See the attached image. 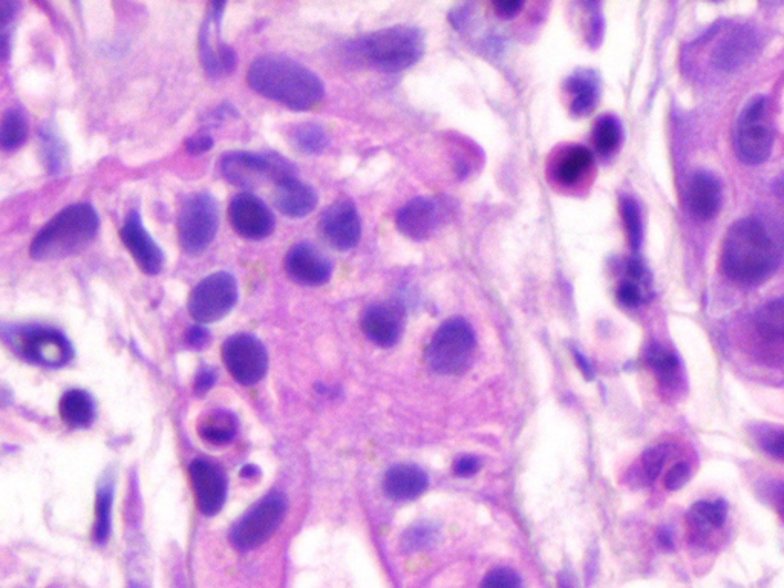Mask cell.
<instances>
[{"instance_id": "6da1fadb", "label": "cell", "mask_w": 784, "mask_h": 588, "mask_svg": "<svg viewBox=\"0 0 784 588\" xmlns=\"http://www.w3.org/2000/svg\"><path fill=\"white\" fill-rule=\"evenodd\" d=\"M780 259V245L760 219H740L726 233L723 270L737 284H762L777 270Z\"/></svg>"}, {"instance_id": "7a4b0ae2", "label": "cell", "mask_w": 784, "mask_h": 588, "mask_svg": "<svg viewBox=\"0 0 784 588\" xmlns=\"http://www.w3.org/2000/svg\"><path fill=\"white\" fill-rule=\"evenodd\" d=\"M247 82L262 97L293 111L316 108L324 98V85L307 66L290 57L267 54L249 68Z\"/></svg>"}, {"instance_id": "3957f363", "label": "cell", "mask_w": 784, "mask_h": 588, "mask_svg": "<svg viewBox=\"0 0 784 588\" xmlns=\"http://www.w3.org/2000/svg\"><path fill=\"white\" fill-rule=\"evenodd\" d=\"M98 216L88 204H77L51 219L34 238L31 256L34 259H57L76 253L94 238Z\"/></svg>"}, {"instance_id": "277c9868", "label": "cell", "mask_w": 784, "mask_h": 588, "mask_svg": "<svg viewBox=\"0 0 784 588\" xmlns=\"http://www.w3.org/2000/svg\"><path fill=\"white\" fill-rule=\"evenodd\" d=\"M354 49L374 68L399 72L422 59L425 36L419 28L396 25L363 37Z\"/></svg>"}, {"instance_id": "5b68a950", "label": "cell", "mask_w": 784, "mask_h": 588, "mask_svg": "<svg viewBox=\"0 0 784 588\" xmlns=\"http://www.w3.org/2000/svg\"><path fill=\"white\" fill-rule=\"evenodd\" d=\"M775 140V112L771 98L757 95L745 106L735 129V149L748 164L765 163Z\"/></svg>"}, {"instance_id": "8992f818", "label": "cell", "mask_w": 784, "mask_h": 588, "mask_svg": "<svg viewBox=\"0 0 784 588\" xmlns=\"http://www.w3.org/2000/svg\"><path fill=\"white\" fill-rule=\"evenodd\" d=\"M475 348L474 328L461 317H454L435 331L426 350V360L435 373L457 376L471 366Z\"/></svg>"}, {"instance_id": "52a82bcc", "label": "cell", "mask_w": 784, "mask_h": 588, "mask_svg": "<svg viewBox=\"0 0 784 588\" xmlns=\"http://www.w3.org/2000/svg\"><path fill=\"white\" fill-rule=\"evenodd\" d=\"M219 226V209L209 193L189 196L181 207L178 236L181 247L190 255H198L212 244Z\"/></svg>"}, {"instance_id": "ba28073f", "label": "cell", "mask_w": 784, "mask_h": 588, "mask_svg": "<svg viewBox=\"0 0 784 588\" xmlns=\"http://www.w3.org/2000/svg\"><path fill=\"white\" fill-rule=\"evenodd\" d=\"M221 172L227 181L241 187L258 186L265 180L279 183L285 178L294 177L293 166L284 158L249 152H230L224 155Z\"/></svg>"}, {"instance_id": "9c48e42d", "label": "cell", "mask_w": 784, "mask_h": 588, "mask_svg": "<svg viewBox=\"0 0 784 588\" xmlns=\"http://www.w3.org/2000/svg\"><path fill=\"white\" fill-rule=\"evenodd\" d=\"M238 301V285L230 273L219 272L207 276L193 288L189 311L200 324L221 321Z\"/></svg>"}, {"instance_id": "30bf717a", "label": "cell", "mask_w": 784, "mask_h": 588, "mask_svg": "<svg viewBox=\"0 0 784 588\" xmlns=\"http://www.w3.org/2000/svg\"><path fill=\"white\" fill-rule=\"evenodd\" d=\"M285 509L287 503L281 494L267 495L233 527L232 543L241 550L261 546L278 529Z\"/></svg>"}, {"instance_id": "8fae6325", "label": "cell", "mask_w": 784, "mask_h": 588, "mask_svg": "<svg viewBox=\"0 0 784 588\" xmlns=\"http://www.w3.org/2000/svg\"><path fill=\"white\" fill-rule=\"evenodd\" d=\"M223 360L236 382L255 385L267 373L268 357L261 340L236 334L224 342Z\"/></svg>"}, {"instance_id": "7c38bea8", "label": "cell", "mask_w": 784, "mask_h": 588, "mask_svg": "<svg viewBox=\"0 0 784 588\" xmlns=\"http://www.w3.org/2000/svg\"><path fill=\"white\" fill-rule=\"evenodd\" d=\"M322 238L336 250L353 249L362 236V223L353 201L340 200L331 204L319 223Z\"/></svg>"}, {"instance_id": "4fadbf2b", "label": "cell", "mask_w": 784, "mask_h": 588, "mask_svg": "<svg viewBox=\"0 0 784 588\" xmlns=\"http://www.w3.org/2000/svg\"><path fill=\"white\" fill-rule=\"evenodd\" d=\"M445 206L429 196H417L397 213V229L406 238L425 241L431 238L445 219Z\"/></svg>"}, {"instance_id": "5bb4252c", "label": "cell", "mask_w": 784, "mask_h": 588, "mask_svg": "<svg viewBox=\"0 0 784 588\" xmlns=\"http://www.w3.org/2000/svg\"><path fill=\"white\" fill-rule=\"evenodd\" d=\"M229 218L236 233L255 241L267 238L275 229L273 213L252 193H239L233 198Z\"/></svg>"}, {"instance_id": "9a60e30c", "label": "cell", "mask_w": 784, "mask_h": 588, "mask_svg": "<svg viewBox=\"0 0 784 588\" xmlns=\"http://www.w3.org/2000/svg\"><path fill=\"white\" fill-rule=\"evenodd\" d=\"M226 4H212L206 22L201 28L200 53L204 68L210 76L229 74L235 68L236 56L233 49L224 45L218 37L219 23Z\"/></svg>"}, {"instance_id": "2e32d148", "label": "cell", "mask_w": 784, "mask_h": 588, "mask_svg": "<svg viewBox=\"0 0 784 588\" xmlns=\"http://www.w3.org/2000/svg\"><path fill=\"white\" fill-rule=\"evenodd\" d=\"M403 327H405V310L397 302L371 305L363 313V331L380 347L394 345L402 336Z\"/></svg>"}, {"instance_id": "e0dca14e", "label": "cell", "mask_w": 784, "mask_h": 588, "mask_svg": "<svg viewBox=\"0 0 784 588\" xmlns=\"http://www.w3.org/2000/svg\"><path fill=\"white\" fill-rule=\"evenodd\" d=\"M288 275L302 285L325 284L331 276V264L321 250L308 242L294 245L285 259Z\"/></svg>"}, {"instance_id": "ac0fdd59", "label": "cell", "mask_w": 784, "mask_h": 588, "mask_svg": "<svg viewBox=\"0 0 784 588\" xmlns=\"http://www.w3.org/2000/svg\"><path fill=\"white\" fill-rule=\"evenodd\" d=\"M20 347L28 359L51 368L65 365L72 357L68 340L57 331L45 328H34L23 334Z\"/></svg>"}, {"instance_id": "d6986e66", "label": "cell", "mask_w": 784, "mask_h": 588, "mask_svg": "<svg viewBox=\"0 0 784 588\" xmlns=\"http://www.w3.org/2000/svg\"><path fill=\"white\" fill-rule=\"evenodd\" d=\"M190 477L198 507L204 515L212 517L221 510L226 501L227 486L224 475L209 461L195 460L190 464Z\"/></svg>"}, {"instance_id": "ffe728a7", "label": "cell", "mask_w": 784, "mask_h": 588, "mask_svg": "<svg viewBox=\"0 0 784 588\" xmlns=\"http://www.w3.org/2000/svg\"><path fill=\"white\" fill-rule=\"evenodd\" d=\"M121 239L134 256L141 270L147 275H157L163 267V252L154 239L144 230L140 215L132 212L121 229Z\"/></svg>"}, {"instance_id": "44dd1931", "label": "cell", "mask_w": 784, "mask_h": 588, "mask_svg": "<svg viewBox=\"0 0 784 588\" xmlns=\"http://www.w3.org/2000/svg\"><path fill=\"white\" fill-rule=\"evenodd\" d=\"M722 184L719 178L706 170H697L688 186V207L700 219H711L719 213L722 206Z\"/></svg>"}, {"instance_id": "7402d4cb", "label": "cell", "mask_w": 784, "mask_h": 588, "mask_svg": "<svg viewBox=\"0 0 784 588\" xmlns=\"http://www.w3.org/2000/svg\"><path fill=\"white\" fill-rule=\"evenodd\" d=\"M319 196L316 190L296 177H288L276 183L275 204L279 212L290 218H304L313 212Z\"/></svg>"}, {"instance_id": "603a6c76", "label": "cell", "mask_w": 784, "mask_h": 588, "mask_svg": "<svg viewBox=\"0 0 784 588\" xmlns=\"http://www.w3.org/2000/svg\"><path fill=\"white\" fill-rule=\"evenodd\" d=\"M428 475L411 464H399L386 472L383 489L389 498L396 501L414 500L428 487Z\"/></svg>"}, {"instance_id": "cb8c5ba5", "label": "cell", "mask_w": 784, "mask_h": 588, "mask_svg": "<svg viewBox=\"0 0 784 588\" xmlns=\"http://www.w3.org/2000/svg\"><path fill=\"white\" fill-rule=\"evenodd\" d=\"M593 154L581 144H572L559 152L553 163V177L562 186L579 183L592 167Z\"/></svg>"}, {"instance_id": "d4e9b609", "label": "cell", "mask_w": 784, "mask_h": 588, "mask_svg": "<svg viewBox=\"0 0 784 588\" xmlns=\"http://www.w3.org/2000/svg\"><path fill=\"white\" fill-rule=\"evenodd\" d=\"M728 515L725 501H699L688 513V526L694 538L702 539L722 529Z\"/></svg>"}, {"instance_id": "484cf974", "label": "cell", "mask_w": 784, "mask_h": 588, "mask_svg": "<svg viewBox=\"0 0 784 588\" xmlns=\"http://www.w3.org/2000/svg\"><path fill=\"white\" fill-rule=\"evenodd\" d=\"M566 88L572 97L570 109L573 114L585 115L593 111L599 98V80L595 72L588 69L575 72L567 79Z\"/></svg>"}, {"instance_id": "4316f807", "label": "cell", "mask_w": 784, "mask_h": 588, "mask_svg": "<svg viewBox=\"0 0 784 588\" xmlns=\"http://www.w3.org/2000/svg\"><path fill=\"white\" fill-rule=\"evenodd\" d=\"M754 330L758 337L765 340L766 345L783 343V301L769 302L757 311L754 317Z\"/></svg>"}, {"instance_id": "83f0119b", "label": "cell", "mask_w": 784, "mask_h": 588, "mask_svg": "<svg viewBox=\"0 0 784 588\" xmlns=\"http://www.w3.org/2000/svg\"><path fill=\"white\" fill-rule=\"evenodd\" d=\"M60 415L72 428H82L91 423L94 405L91 397L83 391H68L60 400Z\"/></svg>"}, {"instance_id": "f1b7e54d", "label": "cell", "mask_w": 784, "mask_h": 588, "mask_svg": "<svg viewBox=\"0 0 784 588\" xmlns=\"http://www.w3.org/2000/svg\"><path fill=\"white\" fill-rule=\"evenodd\" d=\"M647 359L651 370L660 382H664L665 385H676L677 380L680 379V362L673 351L660 343H653L648 348Z\"/></svg>"}, {"instance_id": "f546056e", "label": "cell", "mask_w": 784, "mask_h": 588, "mask_svg": "<svg viewBox=\"0 0 784 588\" xmlns=\"http://www.w3.org/2000/svg\"><path fill=\"white\" fill-rule=\"evenodd\" d=\"M622 140V126L618 118L613 115H604L598 118L593 128V144L601 155L613 154L618 149Z\"/></svg>"}, {"instance_id": "4dcf8cb0", "label": "cell", "mask_w": 784, "mask_h": 588, "mask_svg": "<svg viewBox=\"0 0 784 588\" xmlns=\"http://www.w3.org/2000/svg\"><path fill=\"white\" fill-rule=\"evenodd\" d=\"M291 141L305 154H321L327 149L330 138L327 131L316 123H302L291 131Z\"/></svg>"}, {"instance_id": "1f68e13d", "label": "cell", "mask_w": 784, "mask_h": 588, "mask_svg": "<svg viewBox=\"0 0 784 588\" xmlns=\"http://www.w3.org/2000/svg\"><path fill=\"white\" fill-rule=\"evenodd\" d=\"M236 434V420L227 412H213L200 426V435L212 445H224Z\"/></svg>"}, {"instance_id": "d6a6232c", "label": "cell", "mask_w": 784, "mask_h": 588, "mask_svg": "<svg viewBox=\"0 0 784 588\" xmlns=\"http://www.w3.org/2000/svg\"><path fill=\"white\" fill-rule=\"evenodd\" d=\"M27 134V120L23 117L22 112L16 111V109L8 112L0 121V147L2 149H7V151L16 149L25 141Z\"/></svg>"}, {"instance_id": "836d02e7", "label": "cell", "mask_w": 784, "mask_h": 588, "mask_svg": "<svg viewBox=\"0 0 784 588\" xmlns=\"http://www.w3.org/2000/svg\"><path fill=\"white\" fill-rule=\"evenodd\" d=\"M621 212L622 218H624V226L628 233V241H630L634 250L639 249V245L642 242V233H644L641 210H639L633 198L625 196V198H622Z\"/></svg>"}, {"instance_id": "e575fe53", "label": "cell", "mask_w": 784, "mask_h": 588, "mask_svg": "<svg viewBox=\"0 0 784 588\" xmlns=\"http://www.w3.org/2000/svg\"><path fill=\"white\" fill-rule=\"evenodd\" d=\"M746 34H735L731 39L723 43L722 48L717 51V65L720 68H732L737 63L742 62L743 57L748 56L749 43L745 39Z\"/></svg>"}, {"instance_id": "d590c367", "label": "cell", "mask_w": 784, "mask_h": 588, "mask_svg": "<svg viewBox=\"0 0 784 588\" xmlns=\"http://www.w3.org/2000/svg\"><path fill=\"white\" fill-rule=\"evenodd\" d=\"M112 490L102 487L98 490L97 506H95V539L97 543H105L111 529Z\"/></svg>"}, {"instance_id": "8d00e7d4", "label": "cell", "mask_w": 784, "mask_h": 588, "mask_svg": "<svg viewBox=\"0 0 784 588\" xmlns=\"http://www.w3.org/2000/svg\"><path fill=\"white\" fill-rule=\"evenodd\" d=\"M644 279L631 278L622 281L618 288V299L622 305L628 308H636L644 304L645 294L642 290Z\"/></svg>"}, {"instance_id": "74e56055", "label": "cell", "mask_w": 784, "mask_h": 588, "mask_svg": "<svg viewBox=\"0 0 784 588\" xmlns=\"http://www.w3.org/2000/svg\"><path fill=\"white\" fill-rule=\"evenodd\" d=\"M481 588H523V581L513 570L507 569V567H498V569L487 573Z\"/></svg>"}, {"instance_id": "f35d334b", "label": "cell", "mask_w": 784, "mask_h": 588, "mask_svg": "<svg viewBox=\"0 0 784 588\" xmlns=\"http://www.w3.org/2000/svg\"><path fill=\"white\" fill-rule=\"evenodd\" d=\"M755 437H757L758 445H762L769 455H774L775 458L783 457V431L780 428L760 426L755 432Z\"/></svg>"}, {"instance_id": "ab89813d", "label": "cell", "mask_w": 784, "mask_h": 588, "mask_svg": "<svg viewBox=\"0 0 784 588\" xmlns=\"http://www.w3.org/2000/svg\"><path fill=\"white\" fill-rule=\"evenodd\" d=\"M667 457V446H657V448H651L645 452L644 457H642V472H644L648 481H654L659 477Z\"/></svg>"}, {"instance_id": "60d3db41", "label": "cell", "mask_w": 784, "mask_h": 588, "mask_svg": "<svg viewBox=\"0 0 784 588\" xmlns=\"http://www.w3.org/2000/svg\"><path fill=\"white\" fill-rule=\"evenodd\" d=\"M690 477V464L685 463V461H680V463L673 466V468L668 471V474L665 475V487H667L668 490H679L680 487H683L688 483Z\"/></svg>"}, {"instance_id": "b9f144b4", "label": "cell", "mask_w": 784, "mask_h": 588, "mask_svg": "<svg viewBox=\"0 0 784 588\" xmlns=\"http://www.w3.org/2000/svg\"><path fill=\"white\" fill-rule=\"evenodd\" d=\"M213 146V138L210 137L209 132L201 131L198 134L192 135L186 141V149L189 154L201 155L204 152L210 151Z\"/></svg>"}, {"instance_id": "7bdbcfd3", "label": "cell", "mask_w": 784, "mask_h": 588, "mask_svg": "<svg viewBox=\"0 0 784 588\" xmlns=\"http://www.w3.org/2000/svg\"><path fill=\"white\" fill-rule=\"evenodd\" d=\"M454 471L460 477H471L480 471V460L472 455H464V457L458 458Z\"/></svg>"}, {"instance_id": "ee69618b", "label": "cell", "mask_w": 784, "mask_h": 588, "mask_svg": "<svg viewBox=\"0 0 784 588\" xmlns=\"http://www.w3.org/2000/svg\"><path fill=\"white\" fill-rule=\"evenodd\" d=\"M523 5L521 0H498L495 2L494 8L498 16L509 19V17L515 16L523 8Z\"/></svg>"}, {"instance_id": "f6af8a7d", "label": "cell", "mask_w": 784, "mask_h": 588, "mask_svg": "<svg viewBox=\"0 0 784 588\" xmlns=\"http://www.w3.org/2000/svg\"><path fill=\"white\" fill-rule=\"evenodd\" d=\"M186 339L190 347L203 348L206 347V343L209 342V333H207L206 328L193 327L187 331Z\"/></svg>"}, {"instance_id": "bcb514c9", "label": "cell", "mask_w": 784, "mask_h": 588, "mask_svg": "<svg viewBox=\"0 0 784 588\" xmlns=\"http://www.w3.org/2000/svg\"><path fill=\"white\" fill-rule=\"evenodd\" d=\"M8 23L0 20V60L7 59L10 53V36H8Z\"/></svg>"}, {"instance_id": "7dc6e473", "label": "cell", "mask_w": 784, "mask_h": 588, "mask_svg": "<svg viewBox=\"0 0 784 588\" xmlns=\"http://www.w3.org/2000/svg\"><path fill=\"white\" fill-rule=\"evenodd\" d=\"M215 383V374L210 370L201 371L200 376L196 377V391L206 392Z\"/></svg>"}, {"instance_id": "c3c4849f", "label": "cell", "mask_w": 784, "mask_h": 588, "mask_svg": "<svg viewBox=\"0 0 784 588\" xmlns=\"http://www.w3.org/2000/svg\"><path fill=\"white\" fill-rule=\"evenodd\" d=\"M575 359H576V362H578V365L581 366V370L584 371L585 376L590 377V379H592V377H593V368H592V365H590V363H588V360L585 359V357L582 356L581 353H578V351H576V353H575Z\"/></svg>"}]
</instances>
